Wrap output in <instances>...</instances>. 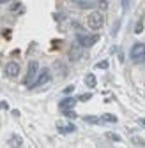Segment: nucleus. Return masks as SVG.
I'll return each instance as SVG.
<instances>
[{
    "mask_svg": "<svg viewBox=\"0 0 145 148\" xmlns=\"http://www.w3.org/2000/svg\"><path fill=\"white\" fill-rule=\"evenodd\" d=\"M50 78H51V72H50L48 69H43V71L39 72V76H37V79L34 81L32 88H37V86H43V85H46V83L50 81Z\"/></svg>",
    "mask_w": 145,
    "mask_h": 148,
    "instance_id": "7ed1b4c3",
    "label": "nucleus"
},
{
    "mask_svg": "<svg viewBox=\"0 0 145 148\" xmlns=\"http://www.w3.org/2000/svg\"><path fill=\"white\" fill-rule=\"evenodd\" d=\"M97 67H99V69H106V67H108V62H106V60H104V62H99Z\"/></svg>",
    "mask_w": 145,
    "mask_h": 148,
    "instance_id": "ddd939ff",
    "label": "nucleus"
},
{
    "mask_svg": "<svg viewBox=\"0 0 145 148\" xmlns=\"http://www.w3.org/2000/svg\"><path fill=\"white\" fill-rule=\"evenodd\" d=\"M71 2H80V0H71Z\"/></svg>",
    "mask_w": 145,
    "mask_h": 148,
    "instance_id": "6ab92c4d",
    "label": "nucleus"
},
{
    "mask_svg": "<svg viewBox=\"0 0 145 148\" xmlns=\"http://www.w3.org/2000/svg\"><path fill=\"white\" fill-rule=\"evenodd\" d=\"M85 21H87V27H88L90 30H99V28L103 27V23H104L101 12H97V11L90 12V14L87 16V20H85Z\"/></svg>",
    "mask_w": 145,
    "mask_h": 148,
    "instance_id": "f03ea898",
    "label": "nucleus"
},
{
    "mask_svg": "<svg viewBox=\"0 0 145 148\" xmlns=\"http://www.w3.org/2000/svg\"><path fill=\"white\" fill-rule=\"evenodd\" d=\"M140 122H142V123H143V125H145V120H140Z\"/></svg>",
    "mask_w": 145,
    "mask_h": 148,
    "instance_id": "412c9836",
    "label": "nucleus"
},
{
    "mask_svg": "<svg viewBox=\"0 0 145 148\" xmlns=\"http://www.w3.org/2000/svg\"><path fill=\"white\" fill-rule=\"evenodd\" d=\"M57 127H59V131H60V132H64V134H69V132H72V131H76L72 123H69V125H62V123H59Z\"/></svg>",
    "mask_w": 145,
    "mask_h": 148,
    "instance_id": "1a4fd4ad",
    "label": "nucleus"
},
{
    "mask_svg": "<svg viewBox=\"0 0 145 148\" xmlns=\"http://www.w3.org/2000/svg\"><path fill=\"white\" fill-rule=\"evenodd\" d=\"M81 48H83V46H81L80 42H78V44H76V42L72 44V46H71V49H69V58H71V60L80 58V55H81Z\"/></svg>",
    "mask_w": 145,
    "mask_h": 148,
    "instance_id": "423d86ee",
    "label": "nucleus"
},
{
    "mask_svg": "<svg viewBox=\"0 0 145 148\" xmlns=\"http://www.w3.org/2000/svg\"><path fill=\"white\" fill-rule=\"evenodd\" d=\"M85 85L88 88H94L96 86V76H94V74H87V76H85Z\"/></svg>",
    "mask_w": 145,
    "mask_h": 148,
    "instance_id": "9d476101",
    "label": "nucleus"
},
{
    "mask_svg": "<svg viewBox=\"0 0 145 148\" xmlns=\"http://www.w3.org/2000/svg\"><path fill=\"white\" fill-rule=\"evenodd\" d=\"M140 30H142V23H138V25H136V34H140Z\"/></svg>",
    "mask_w": 145,
    "mask_h": 148,
    "instance_id": "f3484780",
    "label": "nucleus"
},
{
    "mask_svg": "<svg viewBox=\"0 0 145 148\" xmlns=\"http://www.w3.org/2000/svg\"><path fill=\"white\" fill-rule=\"evenodd\" d=\"M99 7H101V9H106V7H108V2H106V0H101V2H99Z\"/></svg>",
    "mask_w": 145,
    "mask_h": 148,
    "instance_id": "4468645a",
    "label": "nucleus"
},
{
    "mask_svg": "<svg viewBox=\"0 0 145 148\" xmlns=\"http://www.w3.org/2000/svg\"><path fill=\"white\" fill-rule=\"evenodd\" d=\"M76 104V99H71V97H67V99H64L62 101V104H60V108L66 111V109H71L72 106H75Z\"/></svg>",
    "mask_w": 145,
    "mask_h": 148,
    "instance_id": "6e6552de",
    "label": "nucleus"
},
{
    "mask_svg": "<svg viewBox=\"0 0 145 148\" xmlns=\"http://www.w3.org/2000/svg\"><path fill=\"white\" fill-rule=\"evenodd\" d=\"M85 122H88V123H99L101 120L99 118H94V116H85Z\"/></svg>",
    "mask_w": 145,
    "mask_h": 148,
    "instance_id": "f8f14e48",
    "label": "nucleus"
},
{
    "mask_svg": "<svg viewBox=\"0 0 145 148\" xmlns=\"http://www.w3.org/2000/svg\"><path fill=\"white\" fill-rule=\"evenodd\" d=\"M6 74L9 78L18 76V74H20V64H18V62H7L6 64Z\"/></svg>",
    "mask_w": 145,
    "mask_h": 148,
    "instance_id": "39448f33",
    "label": "nucleus"
},
{
    "mask_svg": "<svg viewBox=\"0 0 145 148\" xmlns=\"http://www.w3.org/2000/svg\"><path fill=\"white\" fill-rule=\"evenodd\" d=\"M0 64H2V55H0Z\"/></svg>",
    "mask_w": 145,
    "mask_h": 148,
    "instance_id": "aec40b11",
    "label": "nucleus"
},
{
    "mask_svg": "<svg viewBox=\"0 0 145 148\" xmlns=\"http://www.w3.org/2000/svg\"><path fill=\"white\" fill-rule=\"evenodd\" d=\"M78 99H80V101H88V99H90V94H85V95H80Z\"/></svg>",
    "mask_w": 145,
    "mask_h": 148,
    "instance_id": "2eb2a0df",
    "label": "nucleus"
},
{
    "mask_svg": "<svg viewBox=\"0 0 145 148\" xmlns=\"http://www.w3.org/2000/svg\"><path fill=\"white\" fill-rule=\"evenodd\" d=\"M99 41V35H96V34H92V35H83V37H80V44L83 46V48H90V46H94L96 42Z\"/></svg>",
    "mask_w": 145,
    "mask_h": 148,
    "instance_id": "20e7f679",
    "label": "nucleus"
},
{
    "mask_svg": "<svg viewBox=\"0 0 145 148\" xmlns=\"http://www.w3.org/2000/svg\"><path fill=\"white\" fill-rule=\"evenodd\" d=\"M129 57H131V60H133L135 64L143 62V60H145V44H143V42L133 44V48H131V51H129Z\"/></svg>",
    "mask_w": 145,
    "mask_h": 148,
    "instance_id": "f257e3e1",
    "label": "nucleus"
},
{
    "mask_svg": "<svg viewBox=\"0 0 145 148\" xmlns=\"http://www.w3.org/2000/svg\"><path fill=\"white\" fill-rule=\"evenodd\" d=\"M35 72H37V62H30L28 65V74H27V78H25V83H28L32 79V76H35Z\"/></svg>",
    "mask_w": 145,
    "mask_h": 148,
    "instance_id": "0eeeda50",
    "label": "nucleus"
},
{
    "mask_svg": "<svg viewBox=\"0 0 145 148\" xmlns=\"http://www.w3.org/2000/svg\"><path fill=\"white\" fill-rule=\"evenodd\" d=\"M108 136H110L112 139H115V141H120V138H119V136H115V134H108Z\"/></svg>",
    "mask_w": 145,
    "mask_h": 148,
    "instance_id": "dca6fc26",
    "label": "nucleus"
},
{
    "mask_svg": "<svg viewBox=\"0 0 145 148\" xmlns=\"http://www.w3.org/2000/svg\"><path fill=\"white\" fill-rule=\"evenodd\" d=\"M101 120L110 122V123H115V122H117V116H113V115H103V118H101Z\"/></svg>",
    "mask_w": 145,
    "mask_h": 148,
    "instance_id": "9b49d317",
    "label": "nucleus"
},
{
    "mask_svg": "<svg viewBox=\"0 0 145 148\" xmlns=\"http://www.w3.org/2000/svg\"><path fill=\"white\" fill-rule=\"evenodd\" d=\"M7 2V0H0V4H6Z\"/></svg>",
    "mask_w": 145,
    "mask_h": 148,
    "instance_id": "a211bd4d",
    "label": "nucleus"
}]
</instances>
